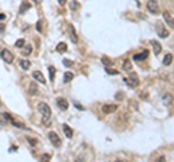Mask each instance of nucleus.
<instances>
[{
	"label": "nucleus",
	"instance_id": "nucleus-16",
	"mask_svg": "<svg viewBox=\"0 0 174 162\" xmlns=\"http://www.w3.org/2000/svg\"><path fill=\"white\" fill-rule=\"evenodd\" d=\"M19 67H20L22 70H29L31 61H28V59H20V61H19Z\"/></svg>",
	"mask_w": 174,
	"mask_h": 162
},
{
	"label": "nucleus",
	"instance_id": "nucleus-13",
	"mask_svg": "<svg viewBox=\"0 0 174 162\" xmlns=\"http://www.w3.org/2000/svg\"><path fill=\"white\" fill-rule=\"evenodd\" d=\"M57 104H58V107L61 108V110H67L68 108V101L64 97H58L57 98Z\"/></svg>",
	"mask_w": 174,
	"mask_h": 162
},
{
	"label": "nucleus",
	"instance_id": "nucleus-6",
	"mask_svg": "<svg viewBox=\"0 0 174 162\" xmlns=\"http://www.w3.org/2000/svg\"><path fill=\"white\" fill-rule=\"evenodd\" d=\"M32 7V4H31V1H28V0H23L22 3H20V7H19V13L20 15H23V13H26L29 9Z\"/></svg>",
	"mask_w": 174,
	"mask_h": 162
},
{
	"label": "nucleus",
	"instance_id": "nucleus-35",
	"mask_svg": "<svg viewBox=\"0 0 174 162\" xmlns=\"http://www.w3.org/2000/svg\"><path fill=\"white\" fill-rule=\"evenodd\" d=\"M36 29H38V31H39V32H41V20H39V22H38V23H36Z\"/></svg>",
	"mask_w": 174,
	"mask_h": 162
},
{
	"label": "nucleus",
	"instance_id": "nucleus-7",
	"mask_svg": "<svg viewBox=\"0 0 174 162\" xmlns=\"http://www.w3.org/2000/svg\"><path fill=\"white\" fill-rule=\"evenodd\" d=\"M118 110V106L116 104H104L103 107H102V111H103L104 114H110V113H115Z\"/></svg>",
	"mask_w": 174,
	"mask_h": 162
},
{
	"label": "nucleus",
	"instance_id": "nucleus-22",
	"mask_svg": "<svg viewBox=\"0 0 174 162\" xmlns=\"http://www.w3.org/2000/svg\"><path fill=\"white\" fill-rule=\"evenodd\" d=\"M57 51H58V52H61V54H63V52H65V51H67V45H65L64 42H60V44L57 45Z\"/></svg>",
	"mask_w": 174,
	"mask_h": 162
},
{
	"label": "nucleus",
	"instance_id": "nucleus-15",
	"mask_svg": "<svg viewBox=\"0 0 174 162\" xmlns=\"http://www.w3.org/2000/svg\"><path fill=\"white\" fill-rule=\"evenodd\" d=\"M32 77H34L38 83H41V84H45V78H44V75H42V72H41V71H34Z\"/></svg>",
	"mask_w": 174,
	"mask_h": 162
},
{
	"label": "nucleus",
	"instance_id": "nucleus-25",
	"mask_svg": "<svg viewBox=\"0 0 174 162\" xmlns=\"http://www.w3.org/2000/svg\"><path fill=\"white\" fill-rule=\"evenodd\" d=\"M102 64H103L104 67H110V65H112V61H110L107 56H102Z\"/></svg>",
	"mask_w": 174,
	"mask_h": 162
},
{
	"label": "nucleus",
	"instance_id": "nucleus-32",
	"mask_svg": "<svg viewBox=\"0 0 174 162\" xmlns=\"http://www.w3.org/2000/svg\"><path fill=\"white\" fill-rule=\"evenodd\" d=\"M74 106H75V107L78 108V110H84V107H83L81 104H78V103H75V101H74Z\"/></svg>",
	"mask_w": 174,
	"mask_h": 162
},
{
	"label": "nucleus",
	"instance_id": "nucleus-28",
	"mask_svg": "<svg viewBox=\"0 0 174 162\" xmlns=\"http://www.w3.org/2000/svg\"><path fill=\"white\" fill-rule=\"evenodd\" d=\"M78 7H80V3H78V1H75V0L71 1V9H73V10H74V9H78Z\"/></svg>",
	"mask_w": 174,
	"mask_h": 162
},
{
	"label": "nucleus",
	"instance_id": "nucleus-27",
	"mask_svg": "<svg viewBox=\"0 0 174 162\" xmlns=\"http://www.w3.org/2000/svg\"><path fill=\"white\" fill-rule=\"evenodd\" d=\"M15 46H16V48H23V46H25V39H17Z\"/></svg>",
	"mask_w": 174,
	"mask_h": 162
},
{
	"label": "nucleus",
	"instance_id": "nucleus-38",
	"mask_svg": "<svg viewBox=\"0 0 174 162\" xmlns=\"http://www.w3.org/2000/svg\"><path fill=\"white\" fill-rule=\"evenodd\" d=\"M141 97H142V98H147V97H148V94H147V93H145V94L142 93V94H141Z\"/></svg>",
	"mask_w": 174,
	"mask_h": 162
},
{
	"label": "nucleus",
	"instance_id": "nucleus-23",
	"mask_svg": "<svg viewBox=\"0 0 174 162\" xmlns=\"http://www.w3.org/2000/svg\"><path fill=\"white\" fill-rule=\"evenodd\" d=\"M73 78H74V74H73V72L67 71L65 74H64V83H70Z\"/></svg>",
	"mask_w": 174,
	"mask_h": 162
},
{
	"label": "nucleus",
	"instance_id": "nucleus-17",
	"mask_svg": "<svg viewBox=\"0 0 174 162\" xmlns=\"http://www.w3.org/2000/svg\"><path fill=\"white\" fill-rule=\"evenodd\" d=\"M28 93H29L31 96H36V94H38V86H36L35 83H31V84H29V88H28Z\"/></svg>",
	"mask_w": 174,
	"mask_h": 162
},
{
	"label": "nucleus",
	"instance_id": "nucleus-8",
	"mask_svg": "<svg viewBox=\"0 0 174 162\" xmlns=\"http://www.w3.org/2000/svg\"><path fill=\"white\" fill-rule=\"evenodd\" d=\"M157 32H158V36H160V38H167V36H168V31H167L161 23H157Z\"/></svg>",
	"mask_w": 174,
	"mask_h": 162
},
{
	"label": "nucleus",
	"instance_id": "nucleus-9",
	"mask_svg": "<svg viewBox=\"0 0 174 162\" xmlns=\"http://www.w3.org/2000/svg\"><path fill=\"white\" fill-rule=\"evenodd\" d=\"M162 18H164V20H165V23H167L171 29H174V19H173V16H171L168 12H164V13H162Z\"/></svg>",
	"mask_w": 174,
	"mask_h": 162
},
{
	"label": "nucleus",
	"instance_id": "nucleus-2",
	"mask_svg": "<svg viewBox=\"0 0 174 162\" xmlns=\"http://www.w3.org/2000/svg\"><path fill=\"white\" fill-rule=\"evenodd\" d=\"M0 55H1V58L7 62V64H12L13 62V59H15V56H13V54L9 51V49H0Z\"/></svg>",
	"mask_w": 174,
	"mask_h": 162
},
{
	"label": "nucleus",
	"instance_id": "nucleus-29",
	"mask_svg": "<svg viewBox=\"0 0 174 162\" xmlns=\"http://www.w3.org/2000/svg\"><path fill=\"white\" fill-rule=\"evenodd\" d=\"M106 72H107V74H112V75H118V74H119L118 71H113V70H110V67H106Z\"/></svg>",
	"mask_w": 174,
	"mask_h": 162
},
{
	"label": "nucleus",
	"instance_id": "nucleus-39",
	"mask_svg": "<svg viewBox=\"0 0 174 162\" xmlns=\"http://www.w3.org/2000/svg\"><path fill=\"white\" fill-rule=\"evenodd\" d=\"M6 18V16H4V15H3V13H0V20H3V19Z\"/></svg>",
	"mask_w": 174,
	"mask_h": 162
},
{
	"label": "nucleus",
	"instance_id": "nucleus-21",
	"mask_svg": "<svg viewBox=\"0 0 174 162\" xmlns=\"http://www.w3.org/2000/svg\"><path fill=\"white\" fill-rule=\"evenodd\" d=\"M122 68H123L125 71H131V70H132V64H131V61H129V59H125Z\"/></svg>",
	"mask_w": 174,
	"mask_h": 162
},
{
	"label": "nucleus",
	"instance_id": "nucleus-40",
	"mask_svg": "<svg viewBox=\"0 0 174 162\" xmlns=\"http://www.w3.org/2000/svg\"><path fill=\"white\" fill-rule=\"evenodd\" d=\"M0 106H1V103H0Z\"/></svg>",
	"mask_w": 174,
	"mask_h": 162
},
{
	"label": "nucleus",
	"instance_id": "nucleus-37",
	"mask_svg": "<svg viewBox=\"0 0 174 162\" xmlns=\"http://www.w3.org/2000/svg\"><path fill=\"white\" fill-rule=\"evenodd\" d=\"M4 31V25L3 23H0V32H3Z\"/></svg>",
	"mask_w": 174,
	"mask_h": 162
},
{
	"label": "nucleus",
	"instance_id": "nucleus-5",
	"mask_svg": "<svg viewBox=\"0 0 174 162\" xmlns=\"http://www.w3.org/2000/svg\"><path fill=\"white\" fill-rule=\"evenodd\" d=\"M147 9L150 10V13H158L160 10H158V3H157V0H148L147 1Z\"/></svg>",
	"mask_w": 174,
	"mask_h": 162
},
{
	"label": "nucleus",
	"instance_id": "nucleus-36",
	"mask_svg": "<svg viewBox=\"0 0 174 162\" xmlns=\"http://www.w3.org/2000/svg\"><path fill=\"white\" fill-rule=\"evenodd\" d=\"M58 3H60V4H61V6H64V4H65V3H67V0H58Z\"/></svg>",
	"mask_w": 174,
	"mask_h": 162
},
{
	"label": "nucleus",
	"instance_id": "nucleus-31",
	"mask_svg": "<svg viewBox=\"0 0 174 162\" xmlns=\"http://www.w3.org/2000/svg\"><path fill=\"white\" fill-rule=\"evenodd\" d=\"M41 159H44V161H48V159H51V156H50V155H47V153H44V155H41Z\"/></svg>",
	"mask_w": 174,
	"mask_h": 162
},
{
	"label": "nucleus",
	"instance_id": "nucleus-30",
	"mask_svg": "<svg viewBox=\"0 0 174 162\" xmlns=\"http://www.w3.org/2000/svg\"><path fill=\"white\" fill-rule=\"evenodd\" d=\"M63 62H64V65H65V67H73V65H74V62H73V61H70V59H64Z\"/></svg>",
	"mask_w": 174,
	"mask_h": 162
},
{
	"label": "nucleus",
	"instance_id": "nucleus-34",
	"mask_svg": "<svg viewBox=\"0 0 174 162\" xmlns=\"http://www.w3.org/2000/svg\"><path fill=\"white\" fill-rule=\"evenodd\" d=\"M116 98H118V100H121V98H123V94H121V93H118V94H116Z\"/></svg>",
	"mask_w": 174,
	"mask_h": 162
},
{
	"label": "nucleus",
	"instance_id": "nucleus-12",
	"mask_svg": "<svg viewBox=\"0 0 174 162\" xmlns=\"http://www.w3.org/2000/svg\"><path fill=\"white\" fill-rule=\"evenodd\" d=\"M148 55H150V51H148V49H145V51H142L141 54H135V55H134V61H144V59H147V58H148Z\"/></svg>",
	"mask_w": 174,
	"mask_h": 162
},
{
	"label": "nucleus",
	"instance_id": "nucleus-33",
	"mask_svg": "<svg viewBox=\"0 0 174 162\" xmlns=\"http://www.w3.org/2000/svg\"><path fill=\"white\" fill-rule=\"evenodd\" d=\"M28 142L31 145H36V141H35V139H29V138H28Z\"/></svg>",
	"mask_w": 174,
	"mask_h": 162
},
{
	"label": "nucleus",
	"instance_id": "nucleus-14",
	"mask_svg": "<svg viewBox=\"0 0 174 162\" xmlns=\"http://www.w3.org/2000/svg\"><path fill=\"white\" fill-rule=\"evenodd\" d=\"M63 132H64L65 138H68V139H71V138H73V133H74V132H73V129H71L68 125H65V123L63 125Z\"/></svg>",
	"mask_w": 174,
	"mask_h": 162
},
{
	"label": "nucleus",
	"instance_id": "nucleus-10",
	"mask_svg": "<svg viewBox=\"0 0 174 162\" xmlns=\"http://www.w3.org/2000/svg\"><path fill=\"white\" fill-rule=\"evenodd\" d=\"M10 123V114L9 113H0V126H6Z\"/></svg>",
	"mask_w": 174,
	"mask_h": 162
},
{
	"label": "nucleus",
	"instance_id": "nucleus-24",
	"mask_svg": "<svg viewBox=\"0 0 174 162\" xmlns=\"http://www.w3.org/2000/svg\"><path fill=\"white\" fill-rule=\"evenodd\" d=\"M48 71H50V80L54 81V78H55V67L50 65V67H48Z\"/></svg>",
	"mask_w": 174,
	"mask_h": 162
},
{
	"label": "nucleus",
	"instance_id": "nucleus-18",
	"mask_svg": "<svg viewBox=\"0 0 174 162\" xmlns=\"http://www.w3.org/2000/svg\"><path fill=\"white\" fill-rule=\"evenodd\" d=\"M151 44H152V46H154V54L158 55L160 52H161V49H162L161 44H160V42H157V41H151Z\"/></svg>",
	"mask_w": 174,
	"mask_h": 162
},
{
	"label": "nucleus",
	"instance_id": "nucleus-1",
	"mask_svg": "<svg viewBox=\"0 0 174 162\" xmlns=\"http://www.w3.org/2000/svg\"><path fill=\"white\" fill-rule=\"evenodd\" d=\"M38 110H39V113H41L42 123H44L45 126H50V125H51V116H52L50 106H48L47 103H44V101H39V103H38Z\"/></svg>",
	"mask_w": 174,
	"mask_h": 162
},
{
	"label": "nucleus",
	"instance_id": "nucleus-26",
	"mask_svg": "<svg viewBox=\"0 0 174 162\" xmlns=\"http://www.w3.org/2000/svg\"><path fill=\"white\" fill-rule=\"evenodd\" d=\"M31 52H32V46H31V45H26V48L22 51V55L25 56V55H29Z\"/></svg>",
	"mask_w": 174,
	"mask_h": 162
},
{
	"label": "nucleus",
	"instance_id": "nucleus-19",
	"mask_svg": "<svg viewBox=\"0 0 174 162\" xmlns=\"http://www.w3.org/2000/svg\"><path fill=\"white\" fill-rule=\"evenodd\" d=\"M162 101H164L165 106H170V104L173 103V96H171V94H164V96H162Z\"/></svg>",
	"mask_w": 174,
	"mask_h": 162
},
{
	"label": "nucleus",
	"instance_id": "nucleus-4",
	"mask_svg": "<svg viewBox=\"0 0 174 162\" xmlns=\"http://www.w3.org/2000/svg\"><path fill=\"white\" fill-rule=\"evenodd\" d=\"M48 138H50L51 143L54 145L55 148H60V146H61V138H60L55 132H50V133H48Z\"/></svg>",
	"mask_w": 174,
	"mask_h": 162
},
{
	"label": "nucleus",
	"instance_id": "nucleus-3",
	"mask_svg": "<svg viewBox=\"0 0 174 162\" xmlns=\"http://www.w3.org/2000/svg\"><path fill=\"white\" fill-rule=\"evenodd\" d=\"M123 80H125V83H126V84H128L129 87H138V84H139L138 75H137L135 72H132L129 78H123Z\"/></svg>",
	"mask_w": 174,
	"mask_h": 162
},
{
	"label": "nucleus",
	"instance_id": "nucleus-11",
	"mask_svg": "<svg viewBox=\"0 0 174 162\" xmlns=\"http://www.w3.org/2000/svg\"><path fill=\"white\" fill-rule=\"evenodd\" d=\"M68 31H70V38H71V41H73L74 44H77V42H78V36H77V32H75V28H74L73 25H68Z\"/></svg>",
	"mask_w": 174,
	"mask_h": 162
},
{
	"label": "nucleus",
	"instance_id": "nucleus-20",
	"mask_svg": "<svg viewBox=\"0 0 174 162\" xmlns=\"http://www.w3.org/2000/svg\"><path fill=\"white\" fill-rule=\"evenodd\" d=\"M171 62H173V55L167 54L165 56H164V59H162V65H165V67H167V65H170Z\"/></svg>",
	"mask_w": 174,
	"mask_h": 162
}]
</instances>
